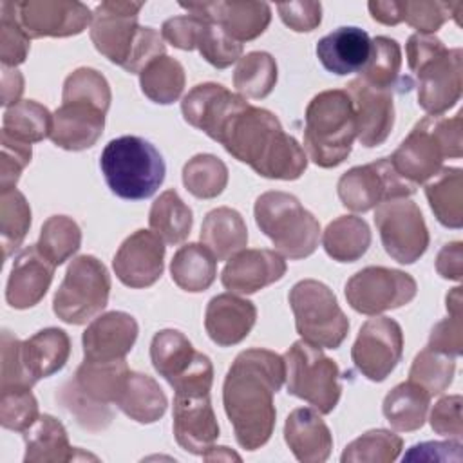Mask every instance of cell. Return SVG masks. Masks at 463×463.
<instances>
[{
    "label": "cell",
    "mask_w": 463,
    "mask_h": 463,
    "mask_svg": "<svg viewBox=\"0 0 463 463\" xmlns=\"http://www.w3.org/2000/svg\"><path fill=\"white\" fill-rule=\"evenodd\" d=\"M436 271L449 280L463 277V244L459 241L445 244L436 257Z\"/></svg>",
    "instance_id": "59"
},
{
    "label": "cell",
    "mask_w": 463,
    "mask_h": 463,
    "mask_svg": "<svg viewBox=\"0 0 463 463\" xmlns=\"http://www.w3.org/2000/svg\"><path fill=\"white\" fill-rule=\"evenodd\" d=\"M277 61L269 52L253 51L242 56L233 72V87L242 98H266L277 83Z\"/></svg>",
    "instance_id": "45"
},
{
    "label": "cell",
    "mask_w": 463,
    "mask_h": 463,
    "mask_svg": "<svg viewBox=\"0 0 463 463\" xmlns=\"http://www.w3.org/2000/svg\"><path fill=\"white\" fill-rule=\"evenodd\" d=\"M36 246L43 257L60 266L80 250L81 230L72 217L52 215L43 222Z\"/></svg>",
    "instance_id": "47"
},
{
    "label": "cell",
    "mask_w": 463,
    "mask_h": 463,
    "mask_svg": "<svg viewBox=\"0 0 463 463\" xmlns=\"http://www.w3.org/2000/svg\"><path fill=\"white\" fill-rule=\"evenodd\" d=\"M463 118L425 116L389 157L396 172L412 186L432 179L449 157L463 154Z\"/></svg>",
    "instance_id": "6"
},
{
    "label": "cell",
    "mask_w": 463,
    "mask_h": 463,
    "mask_svg": "<svg viewBox=\"0 0 463 463\" xmlns=\"http://www.w3.org/2000/svg\"><path fill=\"white\" fill-rule=\"evenodd\" d=\"M99 168L110 192L128 201L152 197L166 174L159 150L139 136H121L109 141L101 152Z\"/></svg>",
    "instance_id": "8"
},
{
    "label": "cell",
    "mask_w": 463,
    "mask_h": 463,
    "mask_svg": "<svg viewBox=\"0 0 463 463\" xmlns=\"http://www.w3.org/2000/svg\"><path fill=\"white\" fill-rule=\"evenodd\" d=\"M208 137L266 179L295 181L307 168L304 148L284 132L277 116L250 105L241 94H235Z\"/></svg>",
    "instance_id": "1"
},
{
    "label": "cell",
    "mask_w": 463,
    "mask_h": 463,
    "mask_svg": "<svg viewBox=\"0 0 463 463\" xmlns=\"http://www.w3.org/2000/svg\"><path fill=\"white\" fill-rule=\"evenodd\" d=\"M342 204L351 212H369L389 199L409 197L416 186L407 183L392 166L389 157L353 166L336 184Z\"/></svg>",
    "instance_id": "15"
},
{
    "label": "cell",
    "mask_w": 463,
    "mask_h": 463,
    "mask_svg": "<svg viewBox=\"0 0 463 463\" xmlns=\"http://www.w3.org/2000/svg\"><path fill=\"white\" fill-rule=\"evenodd\" d=\"M461 461V441L449 438V441H425L412 445L403 456V461Z\"/></svg>",
    "instance_id": "58"
},
{
    "label": "cell",
    "mask_w": 463,
    "mask_h": 463,
    "mask_svg": "<svg viewBox=\"0 0 463 463\" xmlns=\"http://www.w3.org/2000/svg\"><path fill=\"white\" fill-rule=\"evenodd\" d=\"M233 98L235 92L221 83H199L183 98L181 112L188 125L210 136Z\"/></svg>",
    "instance_id": "37"
},
{
    "label": "cell",
    "mask_w": 463,
    "mask_h": 463,
    "mask_svg": "<svg viewBox=\"0 0 463 463\" xmlns=\"http://www.w3.org/2000/svg\"><path fill=\"white\" fill-rule=\"evenodd\" d=\"M22 364L36 383L61 371L71 356V338L63 329L45 327L22 342Z\"/></svg>",
    "instance_id": "32"
},
{
    "label": "cell",
    "mask_w": 463,
    "mask_h": 463,
    "mask_svg": "<svg viewBox=\"0 0 463 463\" xmlns=\"http://www.w3.org/2000/svg\"><path fill=\"white\" fill-rule=\"evenodd\" d=\"M31 228V206L22 192L0 194V242L2 257L7 259L24 242Z\"/></svg>",
    "instance_id": "48"
},
{
    "label": "cell",
    "mask_w": 463,
    "mask_h": 463,
    "mask_svg": "<svg viewBox=\"0 0 463 463\" xmlns=\"http://www.w3.org/2000/svg\"><path fill=\"white\" fill-rule=\"evenodd\" d=\"M139 327L132 315L109 311L94 318L83 331V360L116 362L125 360L136 344Z\"/></svg>",
    "instance_id": "25"
},
{
    "label": "cell",
    "mask_w": 463,
    "mask_h": 463,
    "mask_svg": "<svg viewBox=\"0 0 463 463\" xmlns=\"http://www.w3.org/2000/svg\"><path fill=\"white\" fill-rule=\"evenodd\" d=\"M447 311H449V317L432 327L429 336V347L456 358L463 353L461 288L459 286L447 295Z\"/></svg>",
    "instance_id": "51"
},
{
    "label": "cell",
    "mask_w": 463,
    "mask_h": 463,
    "mask_svg": "<svg viewBox=\"0 0 463 463\" xmlns=\"http://www.w3.org/2000/svg\"><path fill=\"white\" fill-rule=\"evenodd\" d=\"M54 264L43 257L38 246L24 248L13 262L7 286H5V300L14 309H27L36 306L47 293L52 275Z\"/></svg>",
    "instance_id": "28"
},
{
    "label": "cell",
    "mask_w": 463,
    "mask_h": 463,
    "mask_svg": "<svg viewBox=\"0 0 463 463\" xmlns=\"http://www.w3.org/2000/svg\"><path fill=\"white\" fill-rule=\"evenodd\" d=\"M403 353V331L394 318L376 317L364 322L351 347L354 367L371 382H383Z\"/></svg>",
    "instance_id": "18"
},
{
    "label": "cell",
    "mask_w": 463,
    "mask_h": 463,
    "mask_svg": "<svg viewBox=\"0 0 463 463\" xmlns=\"http://www.w3.org/2000/svg\"><path fill=\"white\" fill-rule=\"evenodd\" d=\"M24 92V76L11 67H2V105L13 107Z\"/></svg>",
    "instance_id": "60"
},
{
    "label": "cell",
    "mask_w": 463,
    "mask_h": 463,
    "mask_svg": "<svg viewBox=\"0 0 463 463\" xmlns=\"http://www.w3.org/2000/svg\"><path fill=\"white\" fill-rule=\"evenodd\" d=\"M402 69V49L400 43L389 36H376L371 40V56L364 69L360 71V78L383 90L400 92L411 90L409 78H400Z\"/></svg>",
    "instance_id": "39"
},
{
    "label": "cell",
    "mask_w": 463,
    "mask_h": 463,
    "mask_svg": "<svg viewBox=\"0 0 463 463\" xmlns=\"http://www.w3.org/2000/svg\"><path fill=\"white\" fill-rule=\"evenodd\" d=\"M116 405L137 423H154L166 412L168 400L152 376L130 371Z\"/></svg>",
    "instance_id": "35"
},
{
    "label": "cell",
    "mask_w": 463,
    "mask_h": 463,
    "mask_svg": "<svg viewBox=\"0 0 463 463\" xmlns=\"http://www.w3.org/2000/svg\"><path fill=\"white\" fill-rule=\"evenodd\" d=\"M143 5V2H101L94 9L90 24V40L96 51L134 74L165 54L163 36L154 27L137 24Z\"/></svg>",
    "instance_id": "3"
},
{
    "label": "cell",
    "mask_w": 463,
    "mask_h": 463,
    "mask_svg": "<svg viewBox=\"0 0 463 463\" xmlns=\"http://www.w3.org/2000/svg\"><path fill=\"white\" fill-rule=\"evenodd\" d=\"M454 369L456 364L452 356L427 345L414 356L409 369V380L425 389L432 398L441 394L452 383Z\"/></svg>",
    "instance_id": "50"
},
{
    "label": "cell",
    "mask_w": 463,
    "mask_h": 463,
    "mask_svg": "<svg viewBox=\"0 0 463 463\" xmlns=\"http://www.w3.org/2000/svg\"><path fill=\"white\" fill-rule=\"evenodd\" d=\"M161 36L181 51L197 49L215 69H226L242 58V43L228 36L219 25L192 13L165 20Z\"/></svg>",
    "instance_id": "17"
},
{
    "label": "cell",
    "mask_w": 463,
    "mask_h": 463,
    "mask_svg": "<svg viewBox=\"0 0 463 463\" xmlns=\"http://www.w3.org/2000/svg\"><path fill=\"white\" fill-rule=\"evenodd\" d=\"M31 143L11 137L2 132V159H0V194L14 190L20 174L31 163Z\"/></svg>",
    "instance_id": "54"
},
{
    "label": "cell",
    "mask_w": 463,
    "mask_h": 463,
    "mask_svg": "<svg viewBox=\"0 0 463 463\" xmlns=\"http://www.w3.org/2000/svg\"><path fill=\"white\" fill-rule=\"evenodd\" d=\"M253 215L260 232L282 257L298 260L317 250L320 224L295 195L279 190L264 192L255 201Z\"/></svg>",
    "instance_id": "9"
},
{
    "label": "cell",
    "mask_w": 463,
    "mask_h": 463,
    "mask_svg": "<svg viewBox=\"0 0 463 463\" xmlns=\"http://www.w3.org/2000/svg\"><path fill=\"white\" fill-rule=\"evenodd\" d=\"M430 405V396L425 389L407 380L387 392L382 411L389 425L398 432H412L423 427Z\"/></svg>",
    "instance_id": "36"
},
{
    "label": "cell",
    "mask_w": 463,
    "mask_h": 463,
    "mask_svg": "<svg viewBox=\"0 0 463 463\" xmlns=\"http://www.w3.org/2000/svg\"><path fill=\"white\" fill-rule=\"evenodd\" d=\"M367 7L373 20L383 25H398L400 22H405L421 34H432L447 20L456 18L458 22L463 4L432 0H373Z\"/></svg>",
    "instance_id": "27"
},
{
    "label": "cell",
    "mask_w": 463,
    "mask_h": 463,
    "mask_svg": "<svg viewBox=\"0 0 463 463\" xmlns=\"http://www.w3.org/2000/svg\"><path fill=\"white\" fill-rule=\"evenodd\" d=\"M284 380V358L269 349L253 347L235 356L224 378L222 405L242 449L257 450L271 438L277 418L273 396Z\"/></svg>",
    "instance_id": "2"
},
{
    "label": "cell",
    "mask_w": 463,
    "mask_h": 463,
    "mask_svg": "<svg viewBox=\"0 0 463 463\" xmlns=\"http://www.w3.org/2000/svg\"><path fill=\"white\" fill-rule=\"evenodd\" d=\"M130 369L125 360H83L74 376L56 392L60 405L90 432L107 429L114 418L110 403H116Z\"/></svg>",
    "instance_id": "4"
},
{
    "label": "cell",
    "mask_w": 463,
    "mask_h": 463,
    "mask_svg": "<svg viewBox=\"0 0 463 463\" xmlns=\"http://www.w3.org/2000/svg\"><path fill=\"white\" fill-rule=\"evenodd\" d=\"M315 51L326 71L345 76L364 69L371 56V38L360 27L344 25L320 38Z\"/></svg>",
    "instance_id": "30"
},
{
    "label": "cell",
    "mask_w": 463,
    "mask_h": 463,
    "mask_svg": "<svg viewBox=\"0 0 463 463\" xmlns=\"http://www.w3.org/2000/svg\"><path fill=\"white\" fill-rule=\"evenodd\" d=\"M172 418L175 441L190 454L204 456L219 438V423L206 392L174 394Z\"/></svg>",
    "instance_id": "22"
},
{
    "label": "cell",
    "mask_w": 463,
    "mask_h": 463,
    "mask_svg": "<svg viewBox=\"0 0 463 463\" xmlns=\"http://www.w3.org/2000/svg\"><path fill=\"white\" fill-rule=\"evenodd\" d=\"M326 253L336 262H354L371 246V230L362 217L340 215L322 233Z\"/></svg>",
    "instance_id": "41"
},
{
    "label": "cell",
    "mask_w": 463,
    "mask_h": 463,
    "mask_svg": "<svg viewBox=\"0 0 463 463\" xmlns=\"http://www.w3.org/2000/svg\"><path fill=\"white\" fill-rule=\"evenodd\" d=\"M25 463H65L74 461L78 449L69 443L61 421L51 414H42L24 432Z\"/></svg>",
    "instance_id": "33"
},
{
    "label": "cell",
    "mask_w": 463,
    "mask_h": 463,
    "mask_svg": "<svg viewBox=\"0 0 463 463\" xmlns=\"http://www.w3.org/2000/svg\"><path fill=\"white\" fill-rule=\"evenodd\" d=\"M280 20L297 33L315 31L322 22L320 2H286L277 5Z\"/></svg>",
    "instance_id": "57"
},
{
    "label": "cell",
    "mask_w": 463,
    "mask_h": 463,
    "mask_svg": "<svg viewBox=\"0 0 463 463\" xmlns=\"http://www.w3.org/2000/svg\"><path fill=\"white\" fill-rule=\"evenodd\" d=\"M38 402L31 389L0 391V425L25 432L38 420Z\"/></svg>",
    "instance_id": "53"
},
{
    "label": "cell",
    "mask_w": 463,
    "mask_h": 463,
    "mask_svg": "<svg viewBox=\"0 0 463 463\" xmlns=\"http://www.w3.org/2000/svg\"><path fill=\"white\" fill-rule=\"evenodd\" d=\"M109 293L110 275L105 264L94 255H80L69 264L54 293L52 311L61 322L81 326L105 309Z\"/></svg>",
    "instance_id": "12"
},
{
    "label": "cell",
    "mask_w": 463,
    "mask_h": 463,
    "mask_svg": "<svg viewBox=\"0 0 463 463\" xmlns=\"http://www.w3.org/2000/svg\"><path fill=\"white\" fill-rule=\"evenodd\" d=\"M2 373H0V391L7 389H31L34 382L25 373L22 364V340H18L11 331H2Z\"/></svg>",
    "instance_id": "55"
},
{
    "label": "cell",
    "mask_w": 463,
    "mask_h": 463,
    "mask_svg": "<svg viewBox=\"0 0 463 463\" xmlns=\"http://www.w3.org/2000/svg\"><path fill=\"white\" fill-rule=\"evenodd\" d=\"M201 241L217 260H230L246 248L248 228L237 210L221 206L206 213L201 226Z\"/></svg>",
    "instance_id": "34"
},
{
    "label": "cell",
    "mask_w": 463,
    "mask_h": 463,
    "mask_svg": "<svg viewBox=\"0 0 463 463\" xmlns=\"http://www.w3.org/2000/svg\"><path fill=\"white\" fill-rule=\"evenodd\" d=\"M374 224L385 253L400 264H414L429 248V230L421 210L407 197L378 204Z\"/></svg>",
    "instance_id": "14"
},
{
    "label": "cell",
    "mask_w": 463,
    "mask_h": 463,
    "mask_svg": "<svg viewBox=\"0 0 463 463\" xmlns=\"http://www.w3.org/2000/svg\"><path fill=\"white\" fill-rule=\"evenodd\" d=\"M430 427L436 434L447 436L452 439H461L463 423H461V396L450 394L443 396L430 412Z\"/></svg>",
    "instance_id": "56"
},
{
    "label": "cell",
    "mask_w": 463,
    "mask_h": 463,
    "mask_svg": "<svg viewBox=\"0 0 463 463\" xmlns=\"http://www.w3.org/2000/svg\"><path fill=\"white\" fill-rule=\"evenodd\" d=\"M203 458L206 461H212V459H241L237 454L230 452L228 447H215V445Z\"/></svg>",
    "instance_id": "61"
},
{
    "label": "cell",
    "mask_w": 463,
    "mask_h": 463,
    "mask_svg": "<svg viewBox=\"0 0 463 463\" xmlns=\"http://www.w3.org/2000/svg\"><path fill=\"white\" fill-rule=\"evenodd\" d=\"M409 69L418 78V105L429 116H441L452 109L463 89V52L447 49L432 34H411L405 45Z\"/></svg>",
    "instance_id": "5"
},
{
    "label": "cell",
    "mask_w": 463,
    "mask_h": 463,
    "mask_svg": "<svg viewBox=\"0 0 463 463\" xmlns=\"http://www.w3.org/2000/svg\"><path fill=\"white\" fill-rule=\"evenodd\" d=\"M288 266L275 250H242L235 253L221 273V282L230 293L251 295L280 280Z\"/></svg>",
    "instance_id": "26"
},
{
    "label": "cell",
    "mask_w": 463,
    "mask_h": 463,
    "mask_svg": "<svg viewBox=\"0 0 463 463\" xmlns=\"http://www.w3.org/2000/svg\"><path fill=\"white\" fill-rule=\"evenodd\" d=\"M13 11L29 38H67L92 24L90 9L76 0L13 2Z\"/></svg>",
    "instance_id": "19"
},
{
    "label": "cell",
    "mask_w": 463,
    "mask_h": 463,
    "mask_svg": "<svg viewBox=\"0 0 463 463\" xmlns=\"http://www.w3.org/2000/svg\"><path fill=\"white\" fill-rule=\"evenodd\" d=\"M289 306L295 315L297 333L304 342L336 349L345 340L349 320L335 293L320 280L304 279L289 289Z\"/></svg>",
    "instance_id": "10"
},
{
    "label": "cell",
    "mask_w": 463,
    "mask_h": 463,
    "mask_svg": "<svg viewBox=\"0 0 463 463\" xmlns=\"http://www.w3.org/2000/svg\"><path fill=\"white\" fill-rule=\"evenodd\" d=\"M286 387L291 396H297L313 405L320 414H329L342 394L340 369L335 360L322 353V347L297 340L284 353Z\"/></svg>",
    "instance_id": "11"
},
{
    "label": "cell",
    "mask_w": 463,
    "mask_h": 463,
    "mask_svg": "<svg viewBox=\"0 0 463 463\" xmlns=\"http://www.w3.org/2000/svg\"><path fill=\"white\" fill-rule=\"evenodd\" d=\"M183 184L197 199H213L228 184V168L213 154H197L183 166Z\"/></svg>",
    "instance_id": "46"
},
{
    "label": "cell",
    "mask_w": 463,
    "mask_h": 463,
    "mask_svg": "<svg viewBox=\"0 0 463 463\" xmlns=\"http://www.w3.org/2000/svg\"><path fill=\"white\" fill-rule=\"evenodd\" d=\"M170 275L183 291L201 293L215 280L217 259L204 244H184L170 260Z\"/></svg>",
    "instance_id": "38"
},
{
    "label": "cell",
    "mask_w": 463,
    "mask_h": 463,
    "mask_svg": "<svg viewBox=\"0 0 463 463\" xmlns=\"http://www.w3.org/2000/svg\"><path fill=\"white\" fill-rule=\"evenodd\" d=\"M304 121L306 156L320 168L342 165L356 137V116L349 94L342 89L318 92L307 103Z\"/></svg>",
    "instance_id": "7"
},
{
    "label": "cell",
    "mask_w": 463,
    "mask_h": 463,
    "mask_svg": "<svg viewBox=\"0 0 463 463\" xmlns=\"http://www.w3.org/2000/svg\"><path fill=\"white\" fill-rule=\"evenodd\" d=\"M29 36L20 27L13 2L4 0L0 4V60L4 67L16 69L20 63L25 61L29 54Z\"/></svg>",
    "instance_id": "52"
},
{
    "label": "cell",
    "mask_w": 463,
    "mask_h": 463,
    "mask_svg": "<svg viewBox=\"0 0 463 463\" xmlns=\"http://www.w3.org/2000/svg\"><path fill=\"white\" fill-rule=\"evenodd\" d=\"M403 447V439L385 429H373L353 439L342 452V463H391Z\"/></svg>",
    "instance_id": "49"
},
{
    "label": "cell",
    "mask_w": 463,
    "mask_h": 463,
    "mask_svg": "<svg viewBox=\"0 0 463 463\" xmlns=\"http://www.w3.org/2000/svg\"><path fill=\"white\" fill-rule=\"evenodd\" d=\"M345 92L353 101L358 141L367 148L382 145L394 127L392 92L376 89L362 78L349 81Z\"/></svg>",
    "instance_id": "24"
},
{
    "label": "cell",
    "mask_w": 463,
    "mask_h": 463,
    "mask_svg": "<svg viewBox=\"0 0 463 463\" xmlns=\"http://www.w3.org/2000/svg\"><path fill=\"white\" fill-rule=\"evenodd\" d=\"M148 224L163 242L179 244L190 235L194 215L175 190H165L150 206Z\"/></svg>",
    "instance_id": "42"
},
{
    "label": "cell",
    "mask_w": 463,
    "mask_h": 463,
    "mask_svg": "<svg viewBox=\"0 0 463 463\" xmlns=\"http://www.w3.org/2000/svg\"><path fill=\"white\" fill-rule=\"evenodd\" d=\"M150 360L156 373L172 385L175 394H210L213 365L206 354L194 349L192 342L181 331H157L150 342Z\"/></svg>",
    "instance_id": "13"
},
{
    "label": "cell",
    "mask_w": 463,
    "mask_h": 463,
    "mask_svg": "<svg viewBox=\"0 0 463 463\" xmlns=\"http://www.w3.org/2000/svg\"><path fill=\"white\" fill-rule=\"evenodd\" d=\"M257 320V307L248 298L221 293L210 298L204 313V329L210 340L221 347L241 344Z\"/></svg>",
    "instance_id": "29"
},
{
    "label": "cell",
    "mask_w": 463,
    "mask_h": 463,
    "mask_svg": "<svg viewBox=\"0 0 463 463\" xmlns=\"http://www.w3.org/2000/svg\"><path fill=\"white\" fill-rule=\"evenodd\" d=\"M109 107L78 96H61V105L52 114L51 141L71 152L96 145L105 128Z\"/></svg>",
    "instance_id": "20"
},
{
    "label": "cell",
    "mask_w": 463,
    "mask_h": 463,
    "mask_svg": "<svg viewBox=\"0 0 463 463\" xmlns=\"http://www.w3.org/2000/svg\"><path fill=\"white\" fill-rule=\"evenodd\" d=\"M416 291L418 284L409 273L385 266H367L345 284L347 304L369 317L409 304Z\"/></svg>",
    "instance_id": "16"
},
{
    "label": "cell",
    "mask_w": 463,
    "mask_h": 463,
    "mask_svg": "<svg viewBox=\"0 0 463 463\" xmlns=\"http://www.w3.org/2000/svg\"><path fill=\"white\" fill-rule=\"evenodd\" d=\"M183 9L219 25L235 42H250L260 36L271 22V7L266 2H181Z\"/></svg>",
    "instance_id": "23"
},
{
    "label": "cell",
    "mask_w": 463,
    "mask_h": 463,
    "mask_svg": "<svg viewBox=\"0 0 463 463\" xmlns=\"http://www.w3.org/2000/svg\"><path fill=\"white\" fill-rule=\"evenodd\" d=\"M425 195L436 219L447 228L463 224V172L456 166L441 168L427 184Z\"/></svg>",
    "instance_id": "40"
},
{
    "label": "cell",
    "mask_w": 463,
    "mask_h": 463,
    "mask_svg": "<svg viewBox=\"0 0 463 463\" xmlns=\"http://www.w3.org/2000/svg\"><path fill=\"white\" fill-rule=\"evenodd\" d=\"M112 268L121 284L139 289L159 280L165 269V242L150 230H137L118 248Z\"/></svg>",
    "instance_id": "21"
},
{
    "label": "cell",
    "mask_w": 463,
    "mask_h": 463,
    "mask_svg": "<svg viewBox=\"0 0 463 463\" xmlns=\"http://www.w3.org/2000/svg\"><path fill=\"white\" fill-rule=\"evenodd\" d=\"M284 439L293 456L302 463H322L333 449V436L318 412L298 407L284 423Z\"/></svg>",
    "instance_id": "31"
},
{
    "label": "cell",
    "mask_w": 463,
    "mask_h": 463,
    "mask_svg": "<svg viewBox=\"0 0 463 463\" xmlns=\"http://www.w3.org/2000/svg\"><path fill=\"white\" fill-rule=\"evenodd\" d=\"M184 69L172 56H159L152 60L139 72L141 92L154 103L170 105L179 99L184 90Z\"/></svg>",
    "instance_id": "43"
},
{
    "label": "cell",
    "mask_w": 463,
    "mask_h": 463,
    "mask_svg": "<svg viewBox=\"0 0 463 463\" xmlns=\"http://www.w3.org/2000/svg\"><path fill=\"white\" fill-rule=\"evenodd\" d=\"M2 132L24 143L43 141L51 137L52 114L34 99H22L4 112Z\"/></svg>",
    "instance_id": "44"
}]
</instances>
